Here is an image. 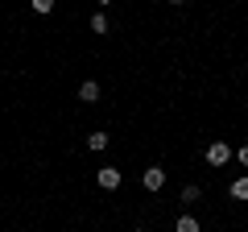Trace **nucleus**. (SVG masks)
Masks as SVG:
<instances>
[{
	"instance_id": "nucleus-1",
	"label": "nucleus",
	"mask_w": 248,
	"mask_h": 232,
	"mask_svg": "<svg viewBox=\"0 0 248 232\" xmlns=\"http://www.w3.org/2000/svg\"><path fill=\"white\" fill-rule=\"evenodd\" d=\"M232 162V145L228 141H211L207 145V166H228Z\"/></svg>"
},
{
	"instance_id": "nucleus-2",
	"label": "nucleus",
	"mask_w": 248,
	"mask_h": 232,
	"mask_svg": "<svg viewBox=\"0 0 248 232\" xmlns=\"http://www.w3.org/2000/svg\"><path fill=\"white\" fill-rule=\"evenodd\" d=\"M141 182H145V191H161V187H166V170H161V166H145Z\"/></svg>"
},
{
	"instance_id": "nucleus-3",
	"label": "nucleus",
	"mask_w": 248,
	"mask_h": 232,
	"mask_svg": "<svg viewBox=\"0 0 248 232\" xmlns=\"http://www.w3.org/2000/svg\"><path fill=\"white\" fill-rule=\"evenodd\" d=\"M120 179H124V174H120L116 166H104V170H99V187H104V191H116V187H120Z\"/></svg>"
},
{
	"instance_id": "nucleus-4",
	"label": "nucleus",
	"mask_w": 248,
	"mask_h": 232,
	"mask_svg": "<svg viewBox=\"0 0 248 232\" xmlns=\"http://www.w3.org/2000/svg\"><path fill=\"white\" fill-rule=\"evenodd\" d=\"M79 99H83V104H95V99H99V83H95V79L79 83Z\"/></svg>"
},
{
	"instance_id": "nucleus-5",
	"label": "nucleus",
	"mask_w": 248,
	"mask_h": 232,
	"mask_svg": "<svg viewBox=\"0 0 248 232\" xmlns=\"http://www.w3.org/2000/svg\"><path fill=\"white\" fill-rule=\"evenodd\" d=\"M174 232H203V228H199V220H195V215L186 212V215H178V224H174Z\"/></svg>"
},
{
	"instance_id": "nucleus-6",
	"label": "nucleus",
	"mask_w": 248,
	"mask_h": 232,
	"mask_svg": "<svg viewBox=\"0 0 248 232\" xmlns=\"http://www.w3.org/2000/svg\"><path fill=\"white\" fill-rule=\"evenodd\" d=\"M108 141H112L108 133H91V137H87V149H91V153H104V149H108Z\"/></svg>"
},
{
	"instance_id": "nucleus-7",
	"label": "nucleus",
	"mask_w": 248,
	"mask_h": 232,
	"mask_svg": "<svg viewBox=\"0 0 248 232\" xmlns=\"http://www.w3.org/2000/svg\"><path fill=\"white\" fill-rule=\"evenodd\" d=\"M178 199H182L186 207H190V203H199V199H203V187H195V182H190V187H182V195H178Z\"/></svg>"
},
{
	"instance_id": "nucleus-8",
	"label": "nucleus",
	"mask_w": 248,
	"mask_h": 232,
	"mask_svg": "<svg viewBox=\"0 0 248 232\" xmlns=\"http://www.w3.org/2000/svg\"><path fill=\"white\" fill-rule=\"evenodd\" d=\"M228 191H232V199H248V174H244V179H236Z\"/></svg>"
},
{
	"instance_id": "nucleus-9",
	"label": "nucleus",
	"mask_w": 248,
	"mask_h": 232,
	"mask_svg": "<svg viewBox=\"0 0 248 232\" xmlns=\"http://www.w3.org/2000/svg\"><path fill=\"white\" fill-rule=\"evenodd\" d=\"M91 29H95V33H108V17H104V13H95V17H91Z\"/></svg>"
},
{
	"instance_id": "nucleus-10",
	"label": "nucleus",
	"mask_w": 248,
	"mask_h": 232,
	"mask_svg": "<svg viewBox=\"0 0 248 232\" xmlns=\"http://www.w3.org/2000/svg\"><path fill=\"white\" fill-rule=\"evenodd\" d=\"M236 158H240V166H248V145H240V153H236Z\"/></svg>"
},
{
	"instance_id": "nucleus-11",
	"label": "nucleus",
	"mask_w": 248,
	"mask_h": 232,
	"mask_svg": "<svg viewBox=\"0 0 248 232\" xmlns=\"http://www.w3.org/2000/svg\"><path fill=\"white\" fill-rule=\"evenodd\" d=\"M137 232H145V228H137Z\"/></svg>"
}]
</instances>
